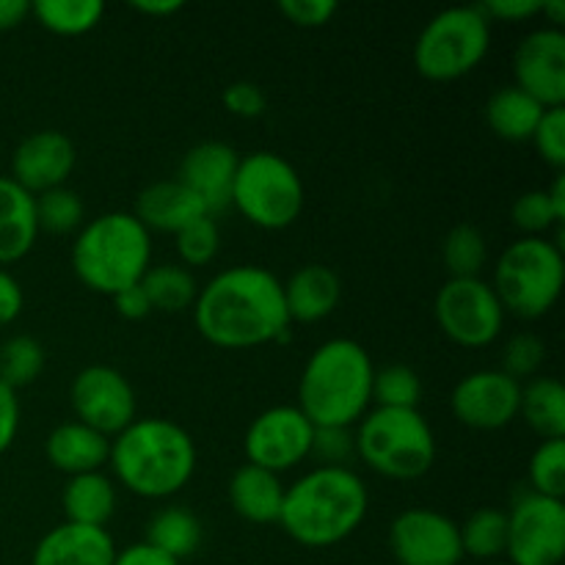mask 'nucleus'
Here are the masks:
<instances>
[{"mask_svg": "<svg viewBox=\"0 0 565 565\" xmlns=\"http://www.w3.org/2000/svg\"><path fill=\"white\" fill-rule=\"evenodd\" d=\"M143 544L154 546L158 552H163V555L182 563L185 557H191L193 552L199 550V544H202V522H199L188 508L169 505L149 519Z\"/></svg>", "mask_w": 565, "mask_h": 565, "instance_id": "cd10ccee", "label": "nucleus"}, {"mask_svg": "<svg viewBox=\"0 0 565 565\" xmlns=\"http://www.w3.org/2000/svg\"><path fill=\"white\" fill-rule=\"evenodd\" d=\"M152 265V235L132 213L97 215L81 226L72 243V270L99 296L138 285Z\"/></svg>", "mask_w": 565, "mask_h": 565, "instance_id": "39448f33", "label": "nucleus"}, {"mask_svg": "<svg viewBox=\"0 0 565 565\" xmlns=\"http://www.w3.org/2000/svg\"><path fill=\"white\" fill-rule=\"evenodd\" d=\"M546 196H550L552 210H555L557 224H563L565 221V177L563 174L555 177V182H552V188L546 191Z\"/></svg>", "mask_w": 565, "mask_h": 565, "instance_id": "603ef678", "label": "nucleus"}, {"mask_svg": "<svg viewBox=\"0 0 565 565\" xmlns=\"http://www.w3.org/2000/svg\"><path fill=\"white\" fill-rule=\"evenodd\" d=\"M196 445L182 425L163 417H143L110 439L108 463L116 480L143 500H166L191 483Z\"/></svg>", "mask_w": 565, "mask_h": 565, "instance_id": "7ed1b4c3", "label": "nucleus"}, {"mask_svg": "<svg viewBox=\"0 0 565 565\" xmlns=\"http://www.w3.org/2000/svg\"><path fill=\"white\" fill-rule=\"evenodd\" d=\"M315 425L298 406H274L259 414L246 430L243 450L248 463L281 475L307 461L312 450Z\"/></svg>", "mask_w": 565, "mask_h": 565, "instance_id": "ddd939ff", "label": "nucleus"}, {"mask_svg": "<svg viewBox=\"0 0 565 565\" xmlns=\"http://www.w3.org/2000/svg\"><path fill=\"white\" fill-rule=\"evenodd\" d=\"M397 565H461V533L450 516L430 508H408L390 527Z\"/></svg>", "mask_w": 565, "mask_h": 565, "instance_id": "4468645a", "label": "nucleus"}, {"mask_svg": "<svg viewBox=\"0 0 565 565\" xmlns=\"http://www.w3.org/2000/svg\"><path fill=\"white\" fill-rule=\"evenodd\" d=\"M565 281L563 243L550 237H519L500 254L494 292L505 315L539 320L561 301Z\"/></svg>", "mask_w": 565, "mask_h": 565, "instance_id": "0eeeda50", "label": "nucleus"}, {"mask_svg": "<svg viewBox=\"0 0 565 565\" xmlns=\"http://www.w3.org/2000/svg\"><path fill=\"white\" fill-rule=\"evenodd\" d=\"M116 552L105 527L64 522L39 541L31 565H114Z\"/></svg>", "mask_w": 565, "mask_h": 565, "instance_id": "6ab92c4d", "label": "nucleus"}, {"mask_svg": "<svg viewBox=\"0 0 565 565\" xmlns=\"http://www.w3.org/2000/svg\"><path fill=\"white\" fill-rule=\"evenodd\" d=\"M533 143L541 158L557 171L565 166V108H546L533 132Z\"/></svg>", "mask_w": 565, "mask_h": 565, "instance_id": "a19ab883", "label": "nucleus"}, {"mask_svg": "<svg viewBox=\"0 0 565 565\" xmlns=\"http://www.w3.org/2000/svg\"><path fill=\"white\" fill-rule=\"evenodd\" d=\"M108 452L110 439H105L103 434L77 423V419L53 428L44 441V456H47L50 467L70 475V478L99 472L103 463H108Z\"/></svg>", "mask_w": 565, "mask_h": 565, "instance_id": "4be33fe9", "label": "nucleus"}, {"mask_svg": "<svg viewBox=\"0 0 565 565\" xmlns=\"http://www.w3.org/2000/svg\"><path fill=\"white\" fill-rule=\"evenodd\" d=\"M423 401V381L408 364H390L375 370L373 403L375 408H417Z\"/></svg>", "mask_w": 565, "mask_h": 565, "instance_id": "72a5a7b5", "label": "nucleus"}, {"mask_svg": "<svg viewBox=\"0 0 565 565\" xmlns=\"http://www.w3.org/2000/svg\"><path fill=\"white\" fill-rule=\"evenodd\" d=\"M461 533L463 557L475 561H497L505 555L508 544V516L497 508H480L463 524H458Z\"/></svg>", "mask_w": 565, "mask_h": 565, "instance_id": "7c9ffc66", "label": "nucleus"}, {"mask_svg": "<svg viewBox=\"0 0 565 565\" xmlns=\"http://www.w3.org/2000/svg\"><path fill=\"white\" fill-rule=\"evenodd\" d=\"M132 215L147 226L149 235L152 232H171V235H177L182 226L210 213L180 180H160L138 193L136 213Z\"/></svg>", "mask_w": 565, "mask_h": 565, "instance_id": "412c9836", "label": "nucleus"}, {"mask_svg": "<svg viewBox=\"0 0 565 565\" xmlns=\"http://www.w3.org/2000/svg\"><path fill=\"white\" fill-rule=\"evenodd\" d=\"M44 370V348L28 334L9 337L0 342V381L11 390L33 384Z\"/></svg>", "mask_w": 565, "mask_h": 565, "instance_id": "473e14b6", "label": "nucleus"}, {"mask_svg": "<svg viewBox=\"0 0 565 565\" xmlns=\"http://www.w3.org/2000/svg\"><path fill=\"white\" fill-rule=\"evenodd\" d=\"M546 362V345L539 334L519 331L502 348V373L511 375L519 384H527L541 373Z\"/></svg>", "mask_w": 565, "mask_h": 565, "instance_id": "4c0bfd02", "label": "nucleus"}, {"mask_svg": "<svg viewBox=\"0 0 565 565\" xmlns=\"http://www.w3.org/2000/svg\"><path fill=\"white\" fill-rule=\"evenodd\" d=\"M31 14L50 33L81 36V33L97 28V22L105 14V3H99V0H36V3H31Z\"/></svg>", "mask_w": 565, "mask_h": 565, "instance_id": "c756f323", "label": "nucleus"}, {"mask_svg": "<svg viewBox=\"0 0 565 565\" xmlns=\"http://www.w3.org/2000/svg\"><path fill=\"white\" fill-rule=\"evenodd\" d=\"M281 290L290 323H320L340 307L342 281L329 265L312 263L281 281Z\"/></svg>", "mask_w": 565, "mask_h": 565, "instance_id": "aec40b11", "label": "nucleus"}, {"mask_svg": "<svg viewBox=\"0 0 565 565\" xmlns=\"http://www.w3.org/2000/svg\"><path fill=\"white\" fill-rule=\"evenodd\" d=\"M177 254L182 259V268H204L218 257L221 248V232L215 224V215H202V218L191 221L177 232Z\"/></svg>", "mask_w": 565, "mask_h": 565, "instance_id": "e433bc0d", "label": "nucleus"}, {"mask_svg": "<svg viewBox=\"0 0 565 565\" xmlns=\"http://www.w3.org/2000/svg\"><path fill=\"white\" fill-rule=\"evenodd\" d=\"M114 307H116V312H119L125 320H143L149 312H152L147 292L141 290V281H138V285H132V287H127V290L116 292Z\"/></svg>", "mask_w": 565, "mask_h": 565, "instance_id": "de8ad7c7", "label": "nucleus"}, {"mask_svg": "<svg viewBox=\"0 0 565 565\" xmlns=\"http://www.w3.org/2000/svg\"><path fill=\"white\" fill-rule=\"evenodd\" d=\"M70 403L77 423L88 425L105 439H114L138 419V403L130 381L108 364L83 367L70 386Z\"/></svg>", "mask_w": 565, "mask_h": 565, "instance_id": "f8f14e48", "label": "nucleus"}, {"mask_svg": "<svg viewBox=\"0 0 565 565\" xmlns=\"http://www.w3.org/2000/svg\"><path fill=\"white\" fill-rule=\"evenodd\" d=\"M541 14L552 22V28H561L565 22V3L563 0H544L541 3Z\"/></svg>", "mask_w": 565, "mask_h": 565, "instance_id": "864d4df0", "label": "nucleus"}, {"mask_svg": "<svg viewBox=\"0 0 565 565\" xmlns=\"http://www.w3.org/2000/svg\"><path fill=\"white\" fill-rule=\"evenodd\" d=\"M489 565H511V563H489Z\"/></svg>", "mask_w": 565, "mask_h": 565, "instance_id": "5fc2aeb1", "label": "nucleus"}, {"mask_svg": "<svg viewBox=\"0 0 565 565\" xmlns=\"http://www.w3.org/2000/svg\"><path fill=\"white\" fill-rule=\"evenodd\" d=\"M61 508L70 524L105 527L116 513V486L108 475L88 472L66 480L61 491Z\"/></svg>", "mask_w": 565, "mask_h": 565, "instance_id": "393cba45", "label": "nucleus"}, {"mask_svg": "<svg viewBox=\"0 0 565 565\" xmlns=\"http://www.w3.org/2000/svg\"><path fill=\"white\" fill-rule=\"evenodd\" d=\"M77 163L75 143L58 130H39L22 138L11 154V180L39 196L53 188H64Z\"/></svg>", "mask_w": 565, "mask_h": 565, "instance_id": "f3484780", "label": "nucleus"}, {"mask_svg": "<svg viewBox=\"0 0 565 565\" xmlns=\"http://www.w3.org/2000/svg\"><path fill=\"white\" fill-rule=\"evenodd\" d=\"M519 417L541 436V441L565 439V386L550 375H535L522 384Z\"/></svg>", "mask_w": 565, "mask_h": 565, "instance_id": "bb28decb", "label": "nucleus"}, {"mask_svg": "<svg viewBox=\"0 0 565 565\" xmlns=\"http://www.w3.org/2000/svg\"><path fill=\"white\" fill-rule=\"evenodd\" d=\"M544 110V105L535 103L522 88L505 86L491 94L489 105H486V121H489L491 132L502 141L524 143L533 141V132Z\"/></svg>", "mask_w": 565, "mask_h": 565, "instance_id": "a878e982", "label": "nucleus"}, {"mask_svg": "<svg viewBox=\"0 0 565 565\" xmlns=\"http://www.w3.org/2000/svg\"><path fill=\"white\" fill-rule=\"evenodd\" d=\"M508 516L505 555L511 565H557L565 552L563 500L524 491L513 500Z\"/></svg>", "mask_w": 565, "mask_h": 565, "instance_id": "9b49d317", "label": "nucleus"}, {"mask_svg": "<svg viewBox=\"0 0 565 565\" xmlns=\"http://www.w3.org/2000/svg\"><path fill=\"white\" fill-rule=\"evenodd\" d=\"M513 86L544 108L565 103V33L563 28H539L519 42L513 53Z\"/></svg>", "mask_w": 565, "mask_h": 565, "instance_id": "dca6fc26", "label": "nucleus"}, {"mask_svg": "<svg viewBox=\"0 0 565 565\" xmlns=\"http://www.w3.org/2000/svg\"><path fill=\"white\" fill-rule=\"evenodd\" d=\"M20 397L0 381V456L14 445L17 434H20Z\"/></svg>", "mask_w": 565, "mask_h": 565, "instance_id": "c03bdc74", "label": "nucleus"}, {"mask_svg": "<svg viewBox=\"0 0 565 565\" xmlns=\"http://www.w3.org/2000/svg\"><path fill=\"white\" fill-rule=\"evenodd\" d=\"M132 9L147 17H171L182 11V0H132Z\"/></svg>", "mask_w": 565, "mask_h": 565, "instance_id": "3c124183", "label": "nucleus"}, {"mask_svg": "<svg viewBox=\"0 0 565 565\" xmlns=\"http://www.w3.org/2000/svg\"><path fill=\"white\" fill-rule=\"evenodd\" d=\"M522 384L502 370H478L463 375L450 395V408L472 430H502L519 419Z\"/></svg>", "mask_w": 565, "mask_h": 565, "instance_id": "2eb2a0df", "label": "nucleus"}, {"mask_svg": "<svg viewBox=\"0 0 565 565\" xmlns=\"http://www.w3.org/2000/svg\"><path fill=\"white\" fill-rule=\"evenodd\" d=\"M309 458L320 467H348L356 458L353 428H315Z\"/></svg>", "mask_w": 565, "mask_h": 565, "instance_id": "ea45409f", "label": "nucleus"}, {"mask_svg": "<svg viewBox=\"0 0 565 565\" xmlns=\"http://www.w3.org/2000/svg\"><path fill=\"white\" fill-rule=\"evenodd\" d=\"M141 290L147 292L152 312H185L199 296V285L193 274L182 265H149L141 279Z\"/></svg>", "mask_w": 565, "mask_h": 565, "instance_id": "c85d7f7f", "label": "nucleus"}, {"mask_svg": "<svg viewBox=\"0 0 565 565\" xmlns=\"http://www.w3.org/2000/svg\"><path fill=\"white\" fill-rule=\"evenodd\" d=\"M511 221L516 230L524 232V237H546V232L557 224L555 210H552L546 191H527L513 202Z\"/></svg>", "mask_w": 565, "mask_h": 565, "instance_id": "58836bf2", "label": "nucleus"}, {"mask_svg": "<svg viewBox=\"0 0 565 565\" xmlns=\"http://www.w3.org/2000/svg\"><path fill=\"white\" fill-rule=\"evenodd\" d=\"M285 502V483L279 475L243 463L230 480V505L252 524H276Z\"/></svg>", "mask_w": 565, "mask_h": 565, "instance_id": "b1692460", "label": "nucleus"}, {"mask_svg": "<svg viewBox=\"0 0 565 565\" xmlns=\"http://www.w3.org/2000/svg\"><path fill=\"white\" fill-rule=\"evenodd\" d=\"M340 6L334 0H281L279 11L298 28H323Z\"/></svg>", "mask_w": 565, "mask_h": 565, "instance_id": "37998d69", "label": "nucleus"}, {"mask_svg": "<svg viewBox=\"0 0 565 565\" xmlns=\"http://www.w3.org/2000/svg\"><path fill=\"white\" fill-rule=\"evenodd\" d=\"M33 199H36L39 232L70 235V232L81 230L83 202L72 188H53V191H44Z\"/></svg>", "mask_w": 565, "mask_h": 565, "instance_id": "f704fd0d", "label": "nucleus"}, {"mask_svg": "<svg viewBox=\"0 0 565 565\" xmlns=\"http://www.w3.org/2000/svg\"><path fill=\"white\" fill-rule=\"evenodd\" d=\"M530 491L552 500H563L565 494V439L541 441L535 447L527 467Z\"/></svg>", "mask_w": 565, "mask_h": 565, "instance_id": "c9c22d12", "label": "nucleus"}, {"mask_svg": "<svg viewBox=\"0 0 565 565\" xmlns=\"http://www.w3.org/2000/svg\"><path fill=\"white\" fill-rule=\"evenodd\" d=\"M224 108L232 116H241V119H257L268 108V99H265L263 88L257 83L237 81L224 88Z\"/></svg>", "mask_w": 565, "mask_h": 565, "instance_id": "79ce46f5", "label": "nucleus"}, {"mask_svg": "<svg viewBox=\"0 0 565 565\" xmlns=\"http://www.w3.org/2000/svg\"><path fill=\"white\" fill-rule=\"evenodd\" d=\"M193 320L199 334L224 351H248L290 334L279 276L259 265H235L199 287Z\"/></svg>", "mask_w": 565, "mask_h": 565, "instance_id": "f257e3e1", "label": "nucleus"}, {"mask_svg": "<svg viewBox=\"0 0 565 565\" xmlns=\"http://www.w3.org/2000/svg\"><path fill=\"white\" fill-rule=\"evenodd\" d=\"M356 458L390 480H417L436 461V436L419 408H370L353 430Z\"/></svg>", "mask_w": 565, "mask_h": 565, "instance_id": "423d86ee", "label": "nucleus"}, {"mask_svg": "<svg viewBox=\"0 0 565 565\" xmlns=\"http://www.w3.org/2000/svg\"><path fill=\"white\" fill-rule=\"evenodd\" d=\"M22 307H25V292H22L20 281L9 270L0 268V329L14 323L22 315Z\"/></svg>", "mask_w": 565, "mask_h": 565, "instance_id": "49530a36", "label": "nucleus"}, {"mask_svg": "<svg viewBox=\"0 0 565 565\" xmlns=\"http://www.w3.org/2000/svg\"><path fill=\"white\" fill-rule=\"evenodd\" d=\"M375 364L356 340L323 342L298 381V408L315 428H353L373 406Z\"/></svg>", "mask_w": 565, "mask_h": 565, "instance_id": "20e7f679", "label": "nucleus"}, {"mask_svg": "<svg viewBox=\"0 0 565 565\" xmlns=\"http://www.w3.org/2000/svg\"><path fill=\"white\" fill-rule=\"evenodd\" d=\"M31 17V3L28 0H0V31L20 28Z\"/></svg>", "mask_w": 565, "mask_h": 565, "instance_id": "8fccbe9b", "label": "nucleus"}, {"mask_svg": "<svg viewBox=\"0 0 565 565\" xmlns=\"http://www.w3.org/2000/svg\"><path fill=\"white\" fill-rule=\"evenodd\" d=\"M36 237V199L11 177H0V268L28 257Z\"/></svg>", "mask_w": 565, "mask_h": 565, "instance_id": "5701e85b", "label": "nucleus"}, {"mask_svg": "<svg viewBox=\"0 0 565 565\" xmlns=\"http://www.w3.org/2000/svg\"><path fill=\"white\" fill-rule=\"evenodd\" d=\"M541 3L544 0H489V3H480V9L489 17V22H524L541 14Z\"/></svg>", "mask_w": 565, "mask_h": 565, "instance_id": "a18cd8bd", "label": "nucleus"}, {"mask_svg": "<svg viewBox=\"0 0 565 565\" xmlns=\"http://www.w3.org/2000/svg\"><path fill=\"white\" fill-rule=\"evenodd\" d=\"M434 315L447 340L472 351L497 342L505 326V309L483 279H447L436 292Z\"/></svg>", "mask_w": 565, "mask_h": 565, "instance_id": "9d476101", "label": "nucleus"}, {"mask_svg": "<svg viewBox=\"0 0 565 565\" xmlns=\"http://www.w3.org/2000/svg\"><path fill=\"white\" fill-rule=\"evenodd\" d=\"M441 259L450 279H480V270L489 263V243L478 226L458 224L441 243Z\"/></svg>", "mask_w": 565, "mask_h": 565, "instance_id": "2f4dec72", "label": "nucleus"}, {"mask_svg": "<svg viewBox=\"0 0 565 565\" xmlns=\"http://www.w3.org/2000/svg\"><path fill=\"white\" fill-rule=\"evenodd\" d=\"M114 565H180V563L141 541V544H132L127 546V550L116 552Z\"/></svg>", "mask_w": 565, "mask_h": 565, "instance_id": "09e8293b", "label": "nucleus"}, {"mask_svg": "<svg viewBox=\"0 0 565 565\" xmlns=\"http://www.w3.org/2000/svg\"><path fill=\"white\" fill-rule=\"evenodd\" d=\"M491 47V22L480 6L439 11L414 44V66L434 83H450L478 70Z\"/></svg>", "mask_w": 565, "mask_h": 565, "instance_id": "6e6552de", "label": "nucleus"}, {"mask_svg": "<svg viewBox=\"0 0 565 565\" xmlns=\"http://www.w3.org/2000/svg\"><path fill=\"white\" fill-rule=\"evenodd\" d=\"M232 204L248 224L279 232L298 221L303 210V182L296 166L276 152L241 158L232 182Z\"/></svg>", "mask_w": 565, "mask_h": 565, "instance_id": "1a4fd4ad", "label": "nucleus"}, {"mask_svg": "<svg viewBox=\"0 0 565 565\" xmlns=\"http://www.w3.org/2000/svg\"><path fill=\"white\" fill-rule=\"evenodd\" d=\"M237 163H241V154L230 143L204 141L188 149L177 180L202 202L210 215H215L232 204V182H235Z\"/></svg>", "mask_w": 565, "mask_h": 565, "instance_id": "a211bd4d", "label": "nucleus"}, {"mask_svg": "<svg viewBox=\"0 0 565 565\" xmlns=\"http://www.w3.org/2000/svg\"><path fill=\"white\" fill-rule=\"evenodd\" d=\"M367 508V486L351 467H315L285 489L279 524L296 544L326 550L351 539Z\"/></svg>", "mask_w": 565, "mask_h": 565, "instance_id": "f03ea898", "label": "nucleus"}]
</instances>
